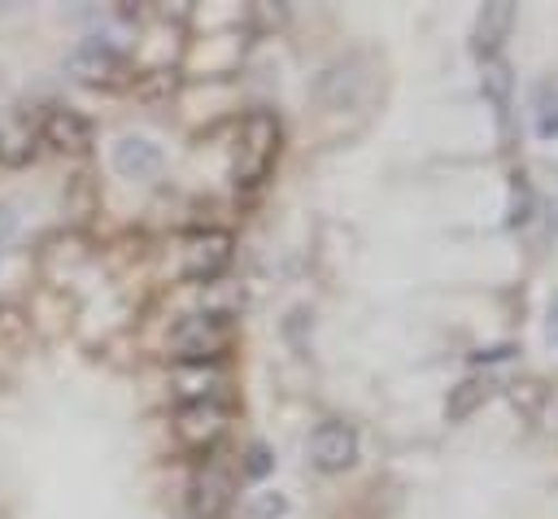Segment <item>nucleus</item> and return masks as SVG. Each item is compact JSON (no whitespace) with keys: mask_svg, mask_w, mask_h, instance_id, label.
<instances>
[{"mask_svg":"<svg viewBox=\"0 0 558 519\" xmlns=\"http://www.w3.org/2000/svg\"><path fill=\"white\" fill-rule=\"evenodd\" d=\"M231 318L218 314V310H205V314H187L174 331H170V353L179 358V366H196V362H218L227 349H231Z\"/></svg>","mask_w":558,"mask_h":519,"instance_id":"1","label":"nucleus"},{"mask_svg":"<svg viewBox=\"0 0 558 519\" xmlns=\"http://www.w3.org/2000/svg\"><path fill=\"white\" fill-rule=\"evenodd\" d=\"M279 157V118L266 113V109H253L240 126V148H235V183L240 188H253L270 174Z\"/></svg>","mask_w":558,"mask_h":519,"instance_id":"2","label":"nucleus"},{"mask_svg":"<svg viewBox=\"0 0 558 519\" xmlns=\"http://www.w3.org/2000/svg\"><path fill=\"white\" fill-rule=\"evenodd\" d=\"M65 70L78 83H96L100 87V83H118V74H126V57L105 39H83L78 48H70Z\"/></svg>","mask_w":558,"mask_h":519,"instance_id":"3","label":"nucleus"},{"mask_svg":"<svg viewBox=\"0 0 558 519\" xmlns=\"http://www.w3.org/2000/svg\"><path fill=\"white\" fill-rule=\"evenodd\" d=\"M222 432H227V406H218V401H187L174 414V436L187 449H209Z\"/></svg>","mask_w":558,"mask_h":519,"instance_id":"4","label":"nucleus"},{"mask_svg":"<svg viewBox=\"0 0 558 519\" xmlns=\"http://www.w3.org/2000/svg\"><path fill=\"white\" fill-rule=\"evenodd\" d=\"M353 458H357V432L349 423L327 419L310 432V462L318 471H344V467H353Z\"/></svg>","mask_w":558,"mask_h":519,"instance_id":"5","label":"nucleus"},{"mask_svg":"<svg viewBox=\"0 0 558 519\" xmlns=\"http://www.w3.org/2000/svg\"><path fill=\"white\" fill-rule=\"evenodd\" d=\"M231 266V236L227 231H201L183 244V275L187 279H218Z\"/></svg>","mask_w":558,"mask_h":519,"instance_id":"6","label":"nucleus"},{"mask_svg":"<svg viewBox=\"0 0 558 519\" xmlns=\"http://www.w3.org/2000/svg\"><path fill=\"white\" fill-rule=\"evenodd\" d=\"M231 493H235V480L222 462H205L196 484H192V515L196 519H218L227 506H231Z\"/></svg>","mask_w":558,"mask_h":519,"instance_id":"7","label":"nucleus"},{"mask_svg":"<svg viewBox=\"0 0 558 519\" xmlns=\"http://www.w3.org/2000/svg\"><path fill=\"white\" fill-rule=\"evenodd\" d=\"M39 135L61 153H83L92 144V122L78 109H48V118L39 122Z\"/></svg>","mask_w":558,"mask_h":519,"instance_id":"8","label":"nucleus"},{"mask_svg":"<svg viewBox=\"0 0 558 519\" xmlns=\"http://www.w3.org/2000/svg\"><path fill=\"white\" fill-rule=\"evenodd\" d=\"M113 170L122 179H153L161 170V148L144 135H122L113 144Z\"/></svg>","mask_w":558,"mask_h":519,"instance_id":"9","label":"nucleus"},{"mask_svg":"<svg viewBox=\"0 0 558 519\" xmlns=\"http://www.w3.org/2000/svg\"><path fill=\"white\" fill-rule=\"evenodd\" d=\"M35 140H39V126L22 113H9L0 122V161L4 166H26L31 153H35Z\"/></svg>","mask_w":558,"mask_h":519,"instance_id":"10","label":"nucleus"},{"mask_svg":"<svg viewBox=\"0 0 558 519\" xmlns=\"http://www.w3.org/2000/svg\"><path fill=\"white\" fill-rule=\"evenodd\" d=\"M510 22H514V4H510V0H493V4H484L480 17H475V52H480V57H493V52L501 48Z\"/></svg>","mask_w":558,"mask_h":519,"instance_id":"11","label":"nucleus"},{"mask_svg":"<svg viewBox=\"0 0 558 519\" xmlns=\"http://www.w3.org/2000/svg\"><path fill=\"white\" fill-rule=\"evenodd\" d=\"M222 388V371L209 366V362H196V366H179L174 371V393L187 401H214V393Z\"/></svg>","mask_w":558,"mask_h":519,"instance_id":"12","label":"nucleus"},{"mask_svg":"<svg viewBox=\"0 0 558 519\" xmlns=\"http://www.w3.org/2000/svg\"><path fill=\"white\" fill-rule=\"evenodd\" d=\"M488 397V384H480V379H466V384H458L453 388V397H449V406H445V414L449 419H466L480 401Z\"/></svg>","mask_w":558,"mask_h":519,"instance_id":"13","label":"nucleus"},{"mask_svg":"<svg viewBox=\"0 0 558 519\" xmlns=\"http://www.w3.org/2000/svg\"><path fill=\"white\" fill-rule=\"evenodd\" d=\"M288 510V502L279 493H257L253 506H248V519H279Z\"/></svg>","mask_w":558,"mask_h":519,"instance_id":"14","label":"nucleus"},{"mask_svg":"<svg viewBox=\"0 0 558 519\" xmlns=\"http://www.w3.org/2000/svg\"><path fill=\"white\" fill-rule=\"evenodd\" d=\"M275 467V458H270V449L266 445H248V454H244V475H253V480H262L266 471Z\"/></svg>","mask_w":558,"mask_h":519,"instance_id":"15","label":"nucleus"},{"mask_svg":"<svg viewBox=\"0 0 558 519\" xmlns=\"http://www.w3.org/2000/svg\"><path fill=\"white\" fill-rule=\"evenodd\" d=\"M558 131V96H554V105L545 100V87H541V135H554Z\"/></svg>","mask_w":558,"mask_h":519,"instance_id":"16","label":"nucleus"},{"mask_svg":"<svg viewBox=\"0 0 558 519\" xmlns=\"http://www.w3.org/2000/svg\"><path fill=\"white\" fill-rule=\"evenodd\" d=\"M484 83H488L493 100L501 105V100H506V65H497V61H493V65H488V79H484Z\"/></svg>","mask_w":558,"mask_h":519,"instance_id":"17","label":"nucleus"}]
</instances>
